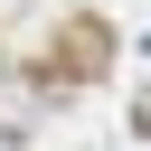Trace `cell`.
Instances as JSON below:
<instances>
[{"label": "cell", "instance_id": "1", "mask_svg": "<svg viewBox=\"0 0 151 151\" xmlns=\"http://www.w3.org/2000/svg\"><path fill=\"white\" fill-rule=\"evenodd\" d=\"M0 132H28V94H9V85H0Z\"/></svg>", "mask_w": 151, "mask_h": 151}, {"label": "cell", "instance_id": "2", "mask_svg": "<svg viewBox=\"0 0 151 151\" xmlns=\"http://www.w3.org/2000/svg\"><path fill=\"white\" fill-rule=\"evenodd\" d=\"M132 123H142V132H151V94H142V104H132Z\"/></svg>", "mask_w": 151, "mask_h": 151}]
</instances>
